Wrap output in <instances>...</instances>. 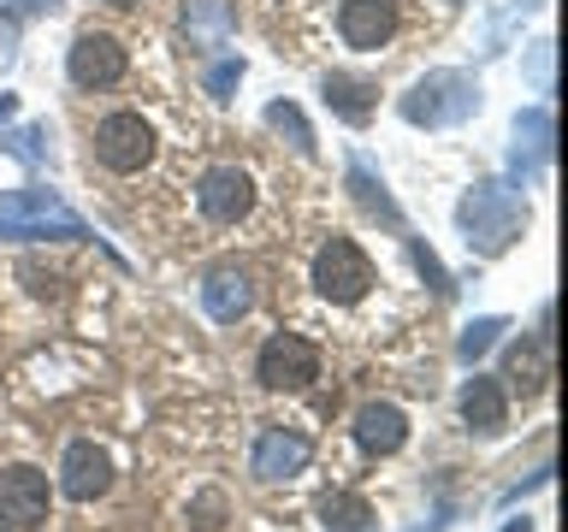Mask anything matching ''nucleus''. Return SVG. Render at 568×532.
Returning <instances> with one entry per match:
<instances>
[{"label": "nucleus", "mask_w": 568, "mask_h": 532, "mask_svg": "<svg viewBox=\"0 0 568 532\" xmlns=\"http://www.w3.org/2000/svg\"><path fill=\"white\" fill-rule=\"evenodd\" d=\"M42 136H48V124H30V131H0V149L7 154H18V160H48V149H42Z\"/></svg>", "instance_id": "nucleus-25"}, {"label": "nucleus", "mask_w": 568, "mask_h": 532, "mask_svg": "<svg viewBox=\"0 0 568 532\" xmlns=\"http://www.w3.org/2000/svg\"><path fill=\"white\" fill-rule=\"evenodd\" d=\"M106 485H113V456H106L101 443L78 438L60 461V491L71 503H95V497H106Z\"/></svg>", "instance_id": "nucleus-11"}, {"label": "nucleus", "mask_w": 568, "mask_h": 532, "mask_svg": "<svg viewBox=\"0 0 568 532\" xmlns=\"http://www.w3.org/2000/svg\"><path fill=\"white\" fill-rule=\"evenodd\" d=\"M314 290L326 296V301H337V308L362 301V296L373 290V260H367V248L349 243V237L320 243V255H314Z\"/></svg>", "instance_id": "nucleus-4"}, {"label": "nucleus", "mask_w": 568, "mask_h": 532, "mask_svg": "<svg viewBox=\"0 0 568 532\" xmlns=\"http://www.w3.org/2000/svg\"><path fill=\"white\" fill-rule=\"evenodd\" d=\"M349 190H355V202H362L367 213H379V219H385L390 231H403V207H397V202H390V190H385V177H379V172H373V166H367V160H362V154H355V160H349Z\"/></svg>", "instance_id": "nucleus-20"}, {"label": "nucleus", "mask_w": 568, "mask_h": 532, "mask_svg": "<svg viewBox=\"0 0 568 532\" xmlns=\"http://www.w3.org/2000/svg\"><path fill=\"white\" fill-rule=\"evenodd\" d=\"M462 420H468V432H504V420H509V397H504V385L486 379V372H474L468 385H462Z\"/></svg>", "instance_id": "nucleus-17"}, {"label": "nucleus", "mask_w": 568, "mask_h": 532, "mask_svg": "<svg viewBox=\"0 0 568 532\" xmlns=\"http://www.w3.org/2000/svg\"><path fill=\"white\" fill-rule=\"evenodd\" d=\"M397 113L408 124H426V131H450V124H462L468 113H479V78L474 71H456V65L426 71V78L397 101Z\"/></svg>", "instance_id": "nucleus-3"}, {"label": "nucleus", "mask_w": 568, "mask_h": 532, "mask_svg": "<svg viewBox=\"0 0 568 532\" xmlns=\"http://www.w3.org/2000/svg\"><path fill=\"white\" fill-rule=\"evenodd\" d=\"M184 30H190V48H225L231 30H237V12H231V0H190L184 7Z\"/></svg>", "instance_id": "nucleus-18"}, {"label": "nucleus", "mask_w": 568, "mask_h": 532, "mask_svg": "<svg viewBox=\"0 0 568 532\" xmlns=\"http://www.w3.org/2000/svg\"><path fill=\"white\" fill-rule=\"evenodd\" d=\"M456 225H462V237H468L474 255L491 260V255H504V248L521 237L527 202L509 184H474L468 195H462V207H456Z\"/></svg>", "instance_id": "nucleus-1"}, {"label": "nucleus", "mask_w": 568, "mask_h": 532, "mask_svg": "<svg viewBox=\"0 0 568 532\" xmlns=\"http://www.w3.org/2000/svg\"><path fill=\"white\" fill-rule=\"evenodd\" d=\"M12 113H18V101H12V95H0V119H12Z\"/></svg>", "instance_id": "nucleus-29"}, {"label": "nucleus", "mask_w": 568, "mask_h": 532, "mask_svg": "<svg viewBox=\"0 0 568 532\" xmlns=\"http://www.w3.org/2000/svg\"><path fill=\"white\" fill-rule=\"evenodd\" d=\"M195 207H202V219H213V225H237V219H248V207H255V177L243 166H213V172H202V184H195Z\"/></svg>", "instance_id": "nucleus-10"}, {"label": "nucleus", "mask_w": 568, "mask_h": 532, "mask_svg": "<svg viewBox=\"0 0 568 532\" xmlns=\"http://www.w3.org/2000/svg\"><path fill=\"white\" fill-rule=\"evenodd\" d=\"M504 379L521 390V397H539L550 385V344H509V361H504Z\"/></svg>", "instance_id": "nucleus-19"}, {"label": "nucleus", "mask_w": 568, "mask_h": 532, "mask_svg": "<svg viewBox=\"0 0 568 532\" xmlns=\"http://www.w3.org/2000/svg\"><path fill=\"white\" fill-rule=\"evenodd\" d=\"M237 83H243V60H220L207 71V95L213 101H231V89H237Z\"/></svg>", "instance_id": "nucleus-26"}, {"label": "nucleus", "mask_w": 568, "mask_h": 532, "mask_svg": "<svg viewBox=\"0 0 568 532\" xmlns=\"http://www.w3.org/2000/svg\"><path fill=\"white\" fill-rule=\"evenodd\" d=\"M0 532H7V526H0Z\"/></svg>", "instance_id": "nucleus-32"}, {"label": "nucleus", "mask_w": 568, "mask_h": 532, "mask_svg": "<svg viewBox=\"0 0 568 532\" xmlns=\"http://www.w3.org/2000/svg\"><path fill=\"white\" fill-rule=\"evenodd\" d=\"M504 331H509V319H497V314L474 319V326L456 337V361H462V367H474L479 355H486V349H491V344H497V337H504Z\"/></svg>", "instance_id": "nucleus-22"}, {"label": "nucleus", "mask_w": 568, "mask_h": 532, "mask_svg": "<svg viewBox=\"0 0 568 532\" xmlns=\"http://www.w3.org/2000/svg\"><path fill=\"white\" fill-rule=\"evenodd\" d=\"M202 308H207V319H220V326H237V319L255 308V284H248L243 266H213L202 278Z\"/></svg>", "instance_id": "nucleus-13"}, {"label": "nucleus", "mask_w": 568, "mask_h": 532, "mask_svg": "<svg viewBox=\"0 0 568 532\" xmlns=\"http://www.w3.org/2000/svg\"><path fill=\"white\" fill-rule=\"evenodd\" d=\"M397 30V0H344L337 7V35L355 53H379Z\"/></svg>", "instance_id": "nucleus-12"}, {"label": "nucleus", "mask_w": 568, "mask_h": 532, "mask_svg": "<svg viewBox=\"0 0 568 532\" xmlns=\"http://www.w3.org/2000/svg\"><path fill=\"white\" fill-rule=\"evenodd\" d=\"M30 237H65V243H83L95 237L78 213H71L53 190H7L0 195V243H30Z\"/></svg>", "instance_id": "nucleus-2"}, {"label": "nucleus", "mask_w": 568, "mask_h": 532, "mask_svg": "<svg viewBox=\"0 0 568 532\" xmlns=\"http://www.w3.org/2000/svg\"><path fill=\"white\" fill-rule=\"evenodd\" d=\"M190 532H225V491H202L190 503Z\"/></svg>", "instance_id": "nucleus-24"}, {"label": "nucleus", "mask_w": 568, "mask_h": 532, "mask_svg": "<svg viewBox=\"0 0 568 532\" xmlns=\"http://www.w3.org/2000/svg\"><path fill=\"white\" fill-rule=\"evenodd\" d=\"M550 160V106H527V113H515V149H509V172L527 177L539 172Z\"/></svg>", "instance_id": "nucleus-15"}, {"label": "nucleus", "mask_w": 568, "mask_h": 532, "mask_svg": "<svg viewBox=\"0 0 568 532\" xmlns=\"http://www.w3.org/2000/svg\"><path fill=\"white\" fill-rule=\"evenodd\" d=\"M266 124H273L278 136H291L296 154H314V131H308V119H302L291 101H273V106H266Z\"/></svg>", "instance_id": "nucleus-23"}, {"label": "nucleus", "mask_w": 568, "mask_h": 532, "mask_svg": "<svg viewBox=\"0 0 568 532\" xmlns=\"http://www.w3.org/2000/svg\"><path fill=\"white\" fill-rule=\"evenodd\" d=\"M408 255H415V266H420L426 278H433V290H438V296H450V290H456V284H450V273L438 266V255H433V248H420L415 237H408Z\"/></svg>", "instance_id": "nucleus-27"}, {"label": "nucleus", "mask_w": 568, "mask_h": 532, "mask_svg": "<svg viewBox=\"0 0 568 532\" xmlns=\"http://www.w3.org/2000/svg\"><path fill=\"white\" fill-rule=\"evenodd\" d=\"M504 532H532V526H527V521H509V526H504Z\"/></svg>", "instance_id": "nucleus-31"}, {"label": "nucleus", "mask_w": 568, "mask_h": 532, "mask_svg": "<svg viewBox=\"0 0 568 532\" xmlns=\"http://www.w3.org/2000/svg\"><path fill=\"white\" fill-rule=\"evenodd\" d=\"M124 65H131V53H124V42L106 30H83L65 53V71L78 89H113L124 78Z\"/></svg>", "instance_id": "nucleus-7"}, {"label": "nucleus", "mask_w": 568, "mask_h": 532, "mask_svg": "<svg viewBox=\"0 0 568 532\" xmlns=\"http://www.w3.org/2000/svg\"><path fill=\"white\" fill-rule=\"evenodd\" d=\"M326 532H373V509L362 503V497H349V491H337L326 497Z\"/></svg>", "instance_id": "nucleus-21"}, {"label": "nucleus", "mask_w": 568, "mask_h": 532, "mask_svg": "<svg viewBox=\"0 0 568 532\" xmlns=\"http://www.w3.org/2000/svg\"><path fill=\"white\" fill-rule=\"evenodd\" d=\"M355 443H362L367 456H397L408 443V415L397 402H367L362 415H355Z\"/></svg>", "instance_id": "nucleus-14"}, {"label": "nucleus", "mask_w": 568, "mask_h": 532, "mask_svg": "<svg viewBox=\"0 0 568 532\" xmlns=\"http://www.w3.org/2000/svg\"><path fill=\"white\" fill-rule=\"evenodd\" d=\"M95 160L106 172H119V177L142 172L154 160V124L142 113H106L95 124Z\"/></svg>", "instance_id": "nucleus-5"}, {"label": "nucleus", "mask_w": 568, "mask_h": 532, "mask_svg": "<svg viewBox=\"0 0 568 532\" xmlns=\"http://www.w3.org/2000/svg\"><path fill=\"white\" fill-rule=\"evenodd\" d=\"M314 443L291 432V426H261L255 450H248V473L261 479V485H284V479H296L302 468H308Z\"/></svg>", "instance_id": "nucleus-8"}, {"label": "nucleus", "mask_w": 568, "mask_h": 532, "mask_svg": "<svg viewBox=\"0 0 568 532\" xmlns=\"http://www.w3.org/2000/svg\"><path fill=\"white\" fill-rule=\"evenodd\" d=\"M255 379H261L266 390H308V385L320 379V355H314L308 337L273 331V337L261 344V355H255Z\"/></svg>", "instance_id": "nucleus-6"}, {"label": "nucleus", "mask_w": 568, "mask_h": 532, "mask_svg": "<svg viewBox=\"0 0 568 532\" xmlns=\"http://www.w3.org/2000/svg\"><path fill=\"white\" fill-rule=\"evenodd\" d=\"M106 7H119V12H131V7H142V0H106Z\"/></svg>", "instance_id": "nucleus-30"}, {"label": "nucleus", "mask_w": 568, "mask_h": 532, "mask_svg": "<svg viewBox=\"0 0 568 532\" xmlns=\"http://www.w3.org/2000/svg\"><path fill=\"white\" fill-rule=\"evenodd\" d=\"M320 95H326V106H332L337 119L362 131V124L373 119V101H379V89H373L367 78H355V71H326V78H320Z\"/></svg>", "instance_id": "nucleus-16"}, {"label": "nucleus", "mask_w": 568, "mask_h": 532, "mask_svg": "<svg viewBox=\"0 0 568 532\" xmlns=\"http://www.w3.org/2000/svg\"><path fill=\"white\" fill-rule=\"evenodd\" d=\"M48 503H53V491H48V473L42 468L18 461V468L0 473V521H12L18 532H36V526L48 521Z\"/></svg>", "instance_id": "nucleus-9"}, {"label": "nucleus", "mask_w": 568, "mask_h": 532, "mask_svg": "<svg viewBox=\"0 0 568 532\" xmlns=\"http://www.w3.org/2000/svg\"><path fill=\"white\" fill-rule=\"evenodd\" d=\"M24 284L36 296H60V273H48V266H36V260H24Z\"/></svg>", "instance_id": "nucleus-28"}]
</instances>
